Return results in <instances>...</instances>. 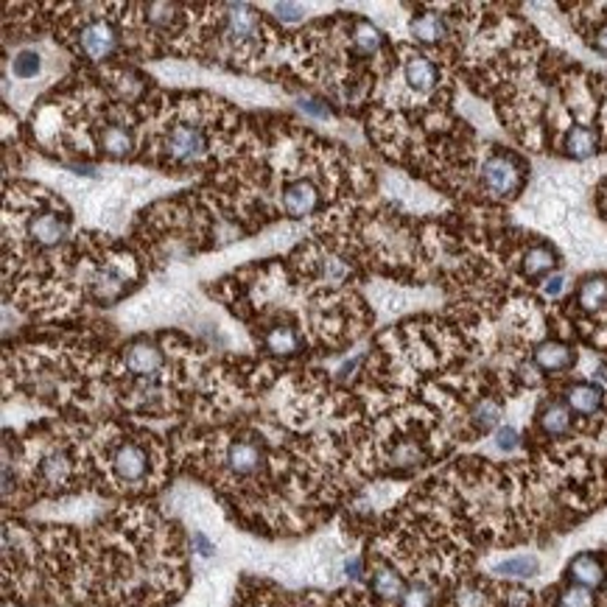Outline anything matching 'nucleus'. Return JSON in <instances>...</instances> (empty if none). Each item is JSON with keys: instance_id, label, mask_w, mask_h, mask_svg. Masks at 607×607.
<instances>
[{"instance_id": "ddd939ff", "label": "nucleus", "mask_w": 607, "mask_h": 607, "mask_svg": "<svg viewBox=\"0 0 607 607\" xmlns=\"http://www.w3.org/2000/svg\"><path fill=\"white\" fill-rule=\"evenodd\" d=\"M39 71H42V57H39L37 51H32V48H23V51L14 53V59H12L14 78H20V82H28V78H37Z\"/></svg>"}, {"instance_id": "9d476101", "label": "nucleus", "mask_w": 607, "mask_h": 607, "mask_svg": "<svg viewBox=\"0 0 607 607\" xmlns=\"http://www.w3.org/2000/svg\"><path fill=\"white\" fill-rule=\"evenodd\" d=\"M562 582H574V585L591 587L599 594L607 582V555L605 552H580L568 560L562 571Z\"/></svg>"}, {"instance_id": "39448f33", "label": "nucleus", "mask_w": 607, "mask_h": 607, "mask_svg": "<svg viewBox=\"0 0 607 607\" xmlns=\"http://www.w3.org/2000/svg\"><path fill=\"white\" fill-rule=\"evenodd\" d=\"M62 42L82 62H107L124 42V23L110 14H67L62 26Z\"/></svg>"}, {"instance_id": "1a4fd4ad", "label": "nucleus", "mask_w": 607, "mask_h": 607, "mask_svg": "<svg viewBox=\"0 0 607 607\" xmlns=\"http://www.w3.org/2000/svg\"><path fill=\"white\" fill-rule=\"evenodd\" d=\"M532 361L546 379H562L577 367V350L571 342L560 339V336H546L532 347Z\"/></svg>"}, {"instance_id": "423d86ee", "label": "nucleus", "mask_w": 607, "mask_h": 607, "mask_svg": "<svg viewBox=\"0 0 607 607\" xmlns=\"http://www.w3.org/2000/svg\"><path fill=\"white\" fill-rule=\"evenodd\" d=\"M409 37L411 42L418 48H429V51H454V37H457V32H454V17L450 14H443L439 9H420L414 17L409 20Z\"/></svg>"}, {"instance_id": "4468645a", "label": "nucleus", "mask_w": 607, "mask_h": 607, "mask_svg": "<svg viewBox=\"0 0 607 607\" xmlns=\"http://www.w3.org/2000/svg\"><path fill=\"white\" fill-rule=\"evenodd\" d=\"M577 28L582 32V39L587 46L594 48L596 53L607 57V14H602V20H591V23H577Z\"/></svg>"}, {"instance_id": "f03ea898", "label": "nucleus", "mask_w": 607, "mask_h": 607, "mask_svg": "<svg viewBox=\"0 0 607 607\" xmlns=\"http://www.w3.org/2000/svg\"><path fill=\"white\" fill-rule=\"evenodd\" d=\"M82 445L87 490L107 496L146 498L171 479L174 445L151 434L140 423L115 418L73 420Z\"/></svg>"}, {"instance_id": "a211bd4d", "label": "nucleus", "mask_w": 607, "mask_h": 607, "mask_svg": "<svg viewBox=\"0 0 607 607\" xmlns=\"http://www.w3.org/2000/svg\"><path fill=\"white\" fill-rule=\"evenodd\" d=\"M194 546L199 548V555H205V557L213 555V546H210V543L205 541V535H194Z\"/></svg>"}, {"instance_id": "6e6552de", "label": "nucleus", "mask_w": 607, "mask_h": 607, "mask_svg": "<svg viewBox=\"0 0 607 607\" xmlns=\"http://www.w3.org/2000/svg\"><path fill=\"white\" fill-rule=\"evenodd\" d=\"M557 395L566 400L568 409L574 411L580 420H594L607 411V389L591 379L568 381V384L560 386Z\"/></svg>"}, {"instance_id": "dca6fc26", "label": "nucleus", "mask_w": 607, "mask_h": 607, "mask_svg": "<svg viewBox=\"0 0 607 607\" xmlns=\"http://www.w3.org/2000/svg\"><path fill=\"white\" fill-rule=\"evenodd\" d=\"M562 292H566V277L562 274H548L546 281L541 283V294L546 300H557Z\"/></svg>"}, {"instance_id": "2eb2a0df", "label": "nucleus", "mask_w": 607, "mask_h": 607, "mask_svg": "<svg viewBox=\"0 0 607 607\" xmlns=\"http://www.w3.org/2000/svg\"><path fill=\"white\" fill-rule=\"evenodd\" d=\"M496 448L498 450H516V448H521L523 445V437H521V431L516 429V425H501V429L496 431Z\"/></svg>"}, {"instance_id": "20e7f679", "label": "nucleus", "mask_w": 607, "mask_h": 607, "mask_svg": "<svg viewBox=\"0 0 607 607\" xmlns=\"http://www.w3.org/2000/svg\"><path fill=\"white\" fill-rule=\"evenodd\" d=\"M529 183V163L518 151L490 146L479 154L476 194L484 208H501L516 202Z\"/></svg>"}, {"instance_id": "6ab92c4d", "label": "nucleus", "mask_w": 607, "mask_h": 607, "mask_svg": "<svg viewBox=\"0 0 607 607\" xmlns=\"http://www.w3.org/2000/svg\"><path fill=\"white\" fill-rule=\"evenodd\" d=\"M599 210H605V215H607V179H605V185H599Z\"/></svg>"}, {"instance_id": "f8f14e48", "label": "nucleus", "mask_w": 607, "mask_h": 607, "mask_svg": "<svg viewBox=\"0 0 607 607\" xmlns=\"http://www.w3.org/2000/svg\"><path fill=\"white\" fill-rule=\"evenodd\" d=\"M537 571H541V562L532 555L509 557V560H501L493 566V574H496L498 580H532Z\"/></svg>"}, {"instance_id": "0eeeda50", "label": "nucleus", "mask_w": 607, "mask_h": 607, "mask_svg": "<svg viewBox=\"0 0 607 607\" xmlns=\"http://www.w3.org/2000/svg\"><path fill=\"white\" fill-rule=\"evenodd\" d=\"M560 267V252L543 238L527 235L521 252H518V277L523 283H543L548 274H555Z\"/></svg>"}, {"instance_id": "f257e3e1", "label": "nucleus", "mask_w": 607, "mask_h": 607, "mask_svg": "<svg viewBox=\"0 0 607 607\" xmlns=\"http://www.w3.org/2000/svg\"><path fill=\"white\" fill-rule=\"evenodd\" d=\"M238 115L224 101L210 96H183L144 101L140 160L163 171H215L230 160V146H238Z\"/></svg>"}, {"instance_id": "7ed1b4c3", "label": "nucleus", "mask_w": 607, "mask_h": 607, "mask_svg": "<svg viewBox=\"0 0 607 607\" xmlns=\"http://www.w3.org/2000/svg\"><path fill=\"white\" fill-rule=\"evenodd\" d=\"M222 9L224 14H213L215 28L199 37V46L219 62H230L235 71H252L258 59L277 46V32L247 3H224Z\"/></svg>"}, {"instance_id": "9b49d317", "label": "nucleus", "mask_w": 607, "mask_h": 607, "mask_svg": "<svg viewBox=\"0 0 607 607\" xmlns=\"http://www.w3.org/2000/svg\"><path fill=\"white\" fill-rule=\"evenodd\" d=\"M605 132L599 129V126H571V129L562 135L560 140V154L568 157V160H577V163H582V160H591V157L599 154L602 149H605Z\"/></svg>"}, {"instance_id": "aec40b11", "label": "nucleus", "mask_w": 607, "mask_h": 607, "mask_svg": "<svg viewBox=\"0 0 607 607\" xmlns=\"http://www.w3.org/2000/svg\"><path fill=\"white\" fill-rule=\"evenodd\" d=\"M599 607H607V582H605V587L599 591Z\"/></svg>"}, {"instance_id": "f3484780", "label": "nucleus", "mask_w": 607, "mask_h": 607, "mask_svg": "<svg viewBox=\"0 0 607 607\" xmlns=\"http://www.w3.org/2000/svg\"><path fill=\"white\" fill-rule=\"evenodd\" d=\"M274 12L281 14L283 20H300L306 9L297 7V3H277V7H274Z\"/></svg>"}]
</instances>
